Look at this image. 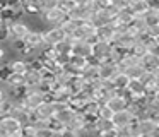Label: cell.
I'll return each instance as SVG.
<instances>
[{
	"instance_id": "obj_1",
	"label": "cell",
	"mask_w": 159,
	"mask_h": 137,
	"mask_svg": "<svg viewBox=\"0 0 159 137\" xmlns=\"http://www.w3.org/2000/svg\"><path fill=\"white\" fill-rule=\"evenodd\" d=\"M7 31H9V41H16V40H24L28 36V33L31 31V27H29V24L26 21L19 19L9 24Z\"/></svg>"
},
{
	"instance_id": "obj_2",
	"label": "cell",
	"mask_w": 159,
	"mask_h": 137,
	"mask_svg": "<svg viewBox=\"0 0 159 137\" xmlns=\"http://www.w3.org/2000/svg\"><path fill=\"white\" fill-rule=\"evenodd\" d=\"M159 130V122L156 120H151L147 116L144 118H139L137 122V134L139 137H156Z\"/></svg>"
},
{
	"instance_id": "obj_3",
	"label": "cell",
	"mask_w": 159,
	"mask_h": 137,
	"mask_svg": "<svg viewBox=\"0 0 159 137\" xmlns=\"http://www.w3.org/2000/svg\"><path fill=\"white\" fill-rule=\"evenodd\" d=\"M41 33H43V45L45 46H55L57 43L65 40V36H67L62 31V27H58V26H52L48 29L41 31Z\"/></svg>"
},
{
	"instance_id": "obj_4",
	"label": "cell",
	"mask_w": 159,
	"mask_h": 137,
	"mask_svg": "<svg viewBox=\"0 0 159 137\" xmlns=\"http://www.w3.org/2000/svg\"><path fill=\"white\" fill-rule=\"evenodd\" d=\"M94 33H96V27L93 26V22H91V21H86V22H80L79 26L75 27V31L70 34V38H72L74 41H87L91 36H94Z\"/></svg>"
},
{
	"instance_id": "obj_5",
	"label": "cell",
	"mask_w": 159,
	"mask_h": 137,
	"mask_svg": "<svg viewBox=\"0 0 159 137\" xmlns=\"http://www.w3.org/2000/svg\"><path fill=\"white\" fill-rule=\"evenodd\" d=\"M39 16H41L43 22L48 24V26H60V22H62V21L67 17L65 14L58 9V7H53V9L43 10V12H39Z\"/></svg>"
},
{
	"instance_id": "obj_6",
	"label": "cell",
	"mask_w": 159,
	"mask_h": 137,
	"mask_svg": "<svg viewBox=\"0 0 159 137\" xmlns=\"http://www.w3.org/2000/svg\"><path fill=\"white\" fill-rule=\"evenodd\" d=\"M139 64L144 70L149 72H157L159 74V55L157 51H145V55H142L139 58Z\"/></svg>"
},
{
	"instance_id": "obj_7",
	"label": "cell",
	"mask_w": 159,
	"mask_h": 137,
	"mask_svg": "<svg viewBox=\"0 0 159 137\" xmlns=\"http://www.w3.org/2000/svg\"><path fill=\"white\" fill-rule=\"evenodd\" d=\"M111 51H113V45L108 41H96L94 45H91V57L98 58V60L110 58Z\"/></svg>"
},
{
	"instance_id": "obj_8",
	"label": "cell",
	"mask_w": 159,
	"mask_h": 137,
	"mask_svg": "<svg viewBox=\"0 0 159 137\" xmlns=\"http://www.w3.org/2000/svg\"><path fill=\"white\" fill-rule=\"evenodd\" d=\"M116 74H118L116 65L113 62H110L108 58L101 60V64L98 65V79H101V81H111Z\"/></svg>"
},
{
	"instance_id": "obj_9",
	"label": "cell",
	"mask_w": 159,
	"mask_h": 137,
	"mask_svg": "<svg viewBox=\"0 0 159 137\" xmlns=\"http://www.w3.org/2000/svg\"><path fill=\"white\" fill-rule=\"evenodd\" d=\"M26 48L31 51H39L45 45H43V33L41 31H29L28 36L24 38Z\"/></svg>"
},
{
	"instance_id": "obj_10",
	"label": "cell",
	"mask_w": 159,
	"mask_h": 137,
	"mask_svg": "<svg viewBox=\"0 0 159 137\" xmlns=\"http://www.w3.org/2000/svg\"><path fill=\"white\" fill-rule=\"evenodd\" d=\"M0 127L4 129V132L7 134V135H19V134H21V129H22L21 123L9 115L4 116V118H0Z\"/></svg>"
},
{
	"instance_id": "obj_11",
	"label": "cell",
	"mask_w": 159,
	"mask_h": 137,
	"mask_svg": "<svg viewBox=\"0 0 159 137\" xmlns=\"http://www.w3.org/2000/svg\"><path fill=\"white\" fill-rule=\"evenodd\" d=\"M53 106L50 101H43L38 108L33 110V120H50L53 116ZM31 120V122H33Z\"/></svg>"
},
{
	"instance_id": "obj_12",
	"label": "cell",
	"mask_w": 159,
	"mask_h": 137,
	"mask_svg": "<svg viewBox=\"0 0 159 137\" xmlns=\"http://www.w3.org/2000/svg\"><path fill=\"white\" fill-rule=\"evenodd\" d=\"M115 24H116V22L104 24V26L96 27L94 36L98 38V41H108V43H111V41H113V38H115Z\"/></svg>"
},
{
	"instance_id": "obj_13",
	"label": "cell",
	"mask_w": 159,
	"mask_h": 137,
	"mask_svg": "<svg viewBox=\"0 0 159 137\" xmlns=\"http://www.w3.org/2000/svg\"><path fill=\"white\" fill-rule=\"evenodd\" d=\"M134 116L130 115L128 110H121V111H115L113 116H111V122H113L115 129H120V127H127L128 123L132 122Z\"/></svg>"
},
{
	"instance_id": "obj_14",
	"label": "cell",
	"mask_w": 159,
	"mask_h": 137,
	"mask_svg": "<svg viewBox=\"0 0 159 137\" xmlns=\"http://www.w3.org/2000/svg\"><path fill=\"white\" fill-rule=\"evenodd\" d=\"M104 105H106L108 108H110L111 111L115 113V111H121V110H127L128 101L123 98V96H120V94L116 92V94H115V96H111V98L108 99V101L104 103Z\"/></svg>"
},
{
	"instance_id": "obj_15",
	"label": "cell",
	"mask_w": 159,
	"mask_h": 137,
	"mask_svg": "<svg viewBox=\"0 0 159 137\" xmlns=\"http://www.w3.org/2000/svg\"><path fill=\"white\" fill-rule=\"evenodd\" d=\"M70 55H79V57L89 58L91 57V45L87 41H74Z\"/></svg>"
},
{
	"instance_id": "obj_16",
	"label": "cell",
	"mask_w": 159,
	"mask_h": 137,
	"mask_svg": "<svg viewBox=\"0 0 159 137\" xmlns=\"http://www.w3.org/2000/svg\"><path fill=\"white\" fill-rule=\"evenodd\" d=\"M74 115H75V111H74V110H70L69 106H67V108L60 110V111H55L52 118H53V120H57V122H58L60 125L67 127V125H69V122L74 118Z\"/></svg>"
},
{
	"instance_id": "obj_17",
	"label": "cell",
	"mask_w": 159,
	"mask_h": 137,
	"mask_svg": "<svg viewBox=\"0 0 159 137\" xmlns=\"http://www.w3.org/2000/svg\"><path fill=\"white\" fill-rule=\"evenodd\" d=\"M22 79H24V87H34V86H38L41 82L39 70H33V68H28L22 74Z\"/></svg>"
},
{
	"instance_id": "obj_18",
	"label": "cell",
	"mask_w": 159,
	"mask_h": 137,
	"mask_svg": "<svg viewBox=\"0 0 159 137\" xmlns=\"http://www.w3.org/2000/svg\"><path fill=\"white\" fill-rule=\"evenodd\" d=\"M128 10L132 12V16H137V17H142L144 12L147 10V3L145 0H128Z\"/></svg>"
},
{
	"instance_id": "obj_19",
	"label": "cell",
	"mask_w": 159,
	"mask_h": 137,
	"mask_svg": "<svg viewBox=\"0 0 159 137\" xmlns=\"http://www.w3.org/2000/svg\"><path fill=\"white\" fill-rule=\"evenodd\" d=\"M137 81L140 82V84H144V87H149V86H152V84H156V82H159V74H157V72L144 70Z\"/></svg>"
},
{
	"instance_id": "obj_20",
	"label": "cell",
	"mask_w": 159,
	"mask_h": 137,
	"mask_svg": "<svg viewBox=\"0 0 159 137\" xmlns=\"http://www.w3.org/2000/svg\"><path fill=\"white\" fill-rule=\"evenodd\" d=\"M5 87H24V79H22V74H14V72H11V74L7 75V79L4 81Z\"/></svg>"
},
{
	"instance_id": "obj_21",
	"label": "cell",
	"mask_w": 159,
	"mask_h": 137,
	"mask_svg": "<svg viewBox=\"0 0 159 137\" xmlns=\"http://www.w3.org/2000/svg\"><path fill=\"white\" fill-rule=\"evenodd\" d=\"M144 19V24L145 27H151V26H159V10H152V9H147L142 16Z\"/></svg>"
},
{
	"instance_id": "obj_22",
	"label": "cell",
	"mask_w": 159,
	"mask_h": 137,
	"mask_svg": "<svg viewBox=\"0 0 159 137\" xmlns=\"http://www.w3.org/2000/svg\"><path fill=\"white\" fill-rule=\"evenodd\" d=\"M127 89L130 91L132 98H135V96H145L144 84H140L137 79H130V81H128V84H127ZM130 101H132V99H130Z\"/></svg>"
},
{
	"instance_id": "obj_23",
	"label": "cell",
	"mask_w": 159,
	"mask_h": 137,
	"mask_svg": "<svg viewBox=\"0 0 159 137\" xmlns=\"http://www.w3.org/2000/svg\"><path fill=\"white\" fill-rule=\"evenodd\" d=\"M72 43H74L72 38L65 36V40L60 41V43H57L53 48H55V51L58 55H70V51H72Z\"/></svg>"
},
{
	"instance_id": "obj_24",
	"label": "cell",
	"mask_w": 159,
	"mask_h": 137,
	"mask_svg": "<svg viewBox=\"0 0 159 137\" xmlns=\"http://www.w3.org/2000/svg\"><path fill=\"white\" fill-rule=\"evenodd\" d=\"M128 81H130V79L127 77V74H123V72H118V74L115 75L113 79H111V84H113L115 91L118 92V91H121V89H125V87H127Z\"/></svg>"
},
{
	"instance_id": "obj_25",
	"label": "cell",
	"mask_w": 159,
	"mask_h": 137,
	"mask_svg": "<svg viewBox=\"0 0 159 137\" xmlns=\"http://www.w3.org/2000/svg\"><path fill=\"white\" fill-rule=\"evenodd\" d=\"M69 65L72 68H75L77 72H80L87 65V58L79 57V55H69Z\"/></svg>"
},
{
	"instance_id": "obj_26",
	"label": "cell",
	"mask_w": 159,
	"mask_h": 137,
	"mask_svg": "<svg viewBox=\"0 0 159 137\" xmlns=\"http://www.w3.org/2000/svg\"><path fill=\"white\" fill-rule=\"evenodd\" d=\"M132 12L128 9H123V10H118L115 14V22L116 24H123V26H128V22L132 21Z\"/></svg>"
},
{
	"instance_id": "obj_27",
	"label": "cell",
	"mask_w": 159,
	"mask_h": 137,
	"mask_svg": "<svg viewBox=\"0 0 159 137\" xmlns=\"http://www.w3.org/2000/svg\"><path fill=\"white\" fill-rule=\"evenodd\" d=\"M80 22H77V21H74V19H69V17H65V19L62 21V22H60V26L58 27H62V31L63 33L67 34V36H70V34L74 33V31H75V27L79 26Z\"/></svg>"
},
{
	"instance_id": "obj_28",
	"label": "cell",
	"mask_w": 159,
	"mask_h": 137,
	"mask_svg": "<svg viewBox=\"0 0 159 137\" xmlns=\"http://www.w3.org/2000/svg\"><path fill=\"white\" fill-rule=\"evenodd\" d=\"M9 68H11V72H14V74H24V72L28 70V65H26V62L22 60V58H19V60H12L11 64H9Z\"/></svg>"
},
{
	"instance_id": "obj_29",
	"label": "cell",
	"mask_w": 159,
	"mask_h": 137,
	"mask_svg": "<svg viewBox=\"0 0 159 137\" xmlns=\"http://www.w3.org/2000/svg\"><path fill=\"white\" fill-rule=\"evenodd\" d=\"M75 5L77 3L74 2V0H58V2H57V7H58L65 16H69V14L75 9Z\"/></svg>"
},
{
	"instance_id": "obj_30",
	"label": "cell",
	"mask_w": 159,
	"mask_h": 137,
	"mask_svg": "<svg viewBox=\"0 0 159 137\" xmlns=\"http://www.w3.org/2000/svg\"><path fill=\"white\" fill-rule=\"evenodd\" d=\"M94 129H96V132H103V130H111V129H115V125H113V122H111V120L96 118V122H94Z\"/></svg>"
},
{
	"instance_id": "obj_31",
	"label": "cell",
	"mask_w": 159,
	"mask_h": 137,
	"mask_svg": "<svg viewBox=\"0 0 159 137\" xmlns=\"http://www.w3.org/2000/svg\"><path fill=\"white\" fill-rule=\"evenodd\" d=\"M33 2H34L36 7H38L39 12H43V10H48V9L57 7V2H58V0H33Z\"/></svg>"
},
{
	"instance_id": "obj_32",
	"label": "cell",
	"mask_w": 159,
	"mask_h": 137,
	"mask_svg": "<svg viewBox=\"0 0 159 137\" xmlns=\"http://www.w3.org/2000/svg\"><path fill=\"white\" fill-rule=\"evenodd\" d=\"M142 72H144V68L140 67V64H139V65H134V67L127 68V70H125V74H127L128 79H139Z\"/></svg>"
},
{
	"instance_id": "obj_33",
	"label": "cell",
	"mask_w": 159,
	"mask_h": 137,
	"mask_svg": "<svg viewBox=\"0 0 159 137\" xmlns=\"http://www.w3.org/2000/svg\"><path fill=\"white\" fill-rule=\"evenodd\" d=\"M96 116H98V118H103V120H111L113 111H111L106 105H101L99 110H98V113H96Z\"/></svg>"
},
{
	"instance_id": "obj_34",
	"label": "cell",
	"mask_w": 159,
	"mask_h": 137,
	"mask_svg": "<svg viewBox=\"0 0 159 137\" xmlns=\"http://www.w3.org/2000/svg\"><path fill=\"white\" fill-rule=\"evenodd\" d=\"M11 45H12V48H14L17 53H22L24 55L26 51H29L28 48H26V43H24V40H16V41H11Z\"/></svg>"
},
{
	"instance_id": "obj_35",
	"label": "cell",
	"mask_w": 159,
	"mask_h": 137,
	"mask_svg": "<svg viewBox=\"0 0 159 137\" xmlns=\"http://www.w3.org/2000/svg\"><path fill=\"white\" fill-rule=\"evenodd\" d=\"M34 135L36 137H57L58 134H55L52 129H48V127H43V129H36Z\"/></svg>"
},
{
	"instance_id": "obj_36",
	"label": "cell",
	"mask_w": 159,
	"mask_h": 137,
	"mask_svg": "<svg viewBox=\"0 0 159 137\" xmlns=\"http://www.w3.org/2000/svg\"><path fill=\"white\" fill-rule=\"evenodd\" d=\"M149 38H154V40H159V26H151V27H145L144 31Z\"/></svg>"
},
{
	"instance_id": "obj_37",
	"label": "cell",
	"mask_w": 159,
	"mask_h": 137,
	"mask_svg": "<svg viewBox=\"0 0 159 137\" xmlns=\"http://www.w3.org/2000/svg\"><path fill=\"white\" fill-rule=\"evenodd\" d=\"M4 41H9V31H7V26H2L0 27V45Z\"/></svg>"
},
{
	"instance_id": "obj_38",
	"label": "cell",
	"mask_w": 159,
	"mask_h": 137,
	"mask_svg": "<svg viewBox=\"0 0 159 137\" xmlns=\"http://www.w3.org/2000/svg\"><path fill=\"white\" fill-rule=\"evenodd\" d=\"M58 137H79V134L74 132V130H70V129H63L62 132L58 134Z\"/></svg>"
},
{
	"instance_id": "obj_39",
	"label": "cell",
	"mask_w": 159,
	"mask_h": 137,
	"mask_svg": "<svg viewBox=\"0 0 159 137\" xmlns=\"http://www.w3.org/2000/svg\"><path fill=\"white\" fill-rule=\"evenodd\" d=\"M7 101V87H0V103Z\"/></svg>"
},
{
	"instance_id": "obj_40",
	"label": "cell",
	"mask_w": 159,
	"mask_h": 137,
	"mask_svg": "<svg viewBox=\"0 0 159 137\" xmlns=\"http://www.w3.org/2000/svg\"><path fill=\"white\" fill-rule=\"evenodd\" d=\"M5 58V50H4V46L0 45V60H4Z\"/></svg>"
},
{
	"instance_id": "obj_41",
	"label": "cell",
	"mask_w": 159,
	"mask_h": 137,
	"mask_svg": "<svg viewBox=\"0 0 159 137\" xmlns=\"http://www.w3.org/2000/svg\"><path fill=\"white\" fill-rule=\"evenodd\" d=\"M57 137H58V135H57Z\"/></svg>"
}]
</instances>
